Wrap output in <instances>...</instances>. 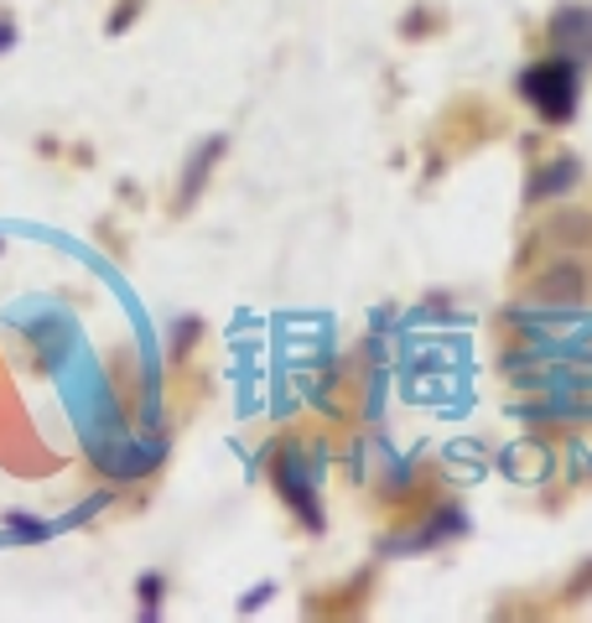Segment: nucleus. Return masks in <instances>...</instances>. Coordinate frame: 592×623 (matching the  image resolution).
Instances as JSON below:
<instances>
[{"label": "nucleus", "mask_w": 592, "mask_h": 623, "mask_svg": "<svg viewBox=\"0 0 592 623\" xmlns=\"http://www.w3.org/2000/svg\"><path fill=\"white\" fill-rule=\"evenodd\" d=\"M520 94L531 99L540 120H561L577 115V94H582V63L572 58H546V63H531L525 73H520Z\"/></svg>", "instance_id": "1"}, {"label": "nucleus", "mask_w": 592, "mask_h": 623, "mask_svg": "<svg viewBox=\"0 0 592 623\" xmlns=\"http://www.w3.org/2000/svg\"><path fill=\"white\" fill-rule=\"evenodd\" d=\"M510 328H520L525 338H540V343H577L588 349L592 343V312H572V307H510Z\"/></svg>", "instance_id": "2"}, {"label": "nucleus", "mask_w": 592, "mask_h": 623, "mask_svg": "<svg viewBox=\"0 0 592 623\" xmlns=\"http://www.w3.org/2000/svg\"><path fill=\"white\" fill-rule=\"evenodd\" d=\"M276 488L281 499L296 509V520L307 530H322V509H317V473L307 467V457H301V448H281L276 457Z\"/></svg>", "instance_id": "3"}, {"label": "nucleus", "mask_w": 592, "mask_h": 623, "mask_svg": "<svg viewBox=\"0 0 592 623\" xmlns=\"http://www.w3.org/2000/svg\"><path fill=\"white\" fill-rule=\"evenodd\" d=\"M504 374L520 389H540V395H592L588 364H510Z\"/></svg>", "instance_id": "4"}, {"label": "nucleus", "mask_w": 592, "mask_h": 623, "mask_svg": "<svg viewBox=\"0 0 592 623\" xmlns=\"http://www.w3.org/2000/svg\"><path fill=\"white\" fill-rule=\"evenodd\" d=\"M588 286L592 281L577 260H556V265H546V271L535 275L531 296L546 302V307H582V302H588Z\"/></svg>", "instance_id": "5"}, {"label": "nucleus", "mask_w": 592, "mask_h": 623, "mask_svg": "<svg viewBox=\"0 0 592 623\" xmlns=\"http://www.w3.org/2000/svg\"><path fill=\"white\" fill-rule=\"evenodd\" d=\"M551 42L561 58L592 63V5H561L551 16Z\"/></svg>", "instance_id": "6"}, {"label": "nucleus", "mask_w": 592, "mask_h": 623, "mask_svg": "<svg viewBox=\"0 0 592 623\" xmlns=\"http://www.w3.org/2000/svg\"><path fill=\"white\" fill-rule=\"evenodd\" d=\"M499 467L510 473L514 484H546V478H551V467H556V457H551L546 442H510V448L499 452Z\"/></svg>", "instance_id": "7"}, {"label": "nucleus", "mask_w": 592, "mask_h": 623, "mask_svg": "<svg viewBox=\"0 0 592 623\" xmlns=\"http://www.w3.org/2000/svg\"><path fill=\"white\" fill-rule=\"evenodd\" d=\"M577 182H582V167H577L572 156H556V161H546V167L525 182V197H531V203H546V197L572 193Z\"/></svg>", "instance_id": "8"}, {"label": "nucleus", "mask_w": 592, "mask_h": 623, "mask_svg": "<svg viewBox=\"0 0 592 623\" xmlns=\"http://www.w3.org/2000/svg\"><path fill=\"white\" fill-rule=\"evenodd\" d=\"M218 156H224V136H208L193 156H187V167H182V188H178V208H193V197L203 193V182H208Z\"/></svg>", "instance_id": "9"}, {"label": "nucleus", "mask_w": 592, "mask_h": 623, "mask_svg": "<svg viewBox=\"0 0 592 623\" xmlns=\"http://www.w3.org/2000/svg\"><path fill=\"white\" fill-rule=\"evenodd\" d=\"M453 535H468V514H463V509H436L432 520H426V530H415V535H406V541H395L390 551H426V545L453 541Z\"/></svg>", "instance_id": "10"}, {"label": "nucleus", "mask_w": 592, "mask_h": 623, "mask_svg": "<svg viewBox=\"0 0 592 623\" xmlns=\"http://www.w3.org/2000/svg\"><path fill=\"white\" fill-rule=\"evenodd\" d=\"M551 239H561V245H588L592 239V214H561L551 224Z\"/></svg>", "instance_id": "11"}, {"label": "nucleus", "mask_w": 592, "mask_h": 623, "mask_svg": "<svg viewBox=\"0 0 592 623\" xmlns=\"http://www.w3.org/2000/svg\"><path fill=\"white\" fill-rule=\"evenodd\" d=\"M110 505V499H104V494H94V499H83L79 509H73V514H62L58 520V530H73V525H83V520H89V514H99V509Z\"/></svg>", "instance_id": "12"}, {"label": "nucleus", "mask_w": 592, "mask_h": 623, "mask_svg": "<svg viewBox=\"0 0 592 623\" xmlns=\"http://www.w3.org/2000/svg\"><path fill=\"white\" fill-rule=\"evenodd\" d=\"M140 619H157V603H161V577H140Z\"/></svg>", "instance_id": "13"}, {"label": "nucleus", "mask_w": 592, "mask_h": 623, "mask_svg": "<svg viewBox=\"0 0 592 623\" xmlns=\"http://www.w3.org/2000/svg\"><path fill=\"white\" fill-rule=\"evenodd\" d=\"M5 525H11V535H21V541H42V535H47V525H37V520H26V514H11Z\"/></svg>", "instance_id": "14"}, {"label": "nucleus", "mask_w": 592, "mask_h": 623, "mask_svg": "<svg viewBox=\"0 0 592 623\" xmlns=\"http://www.w3.org/2000/svg\"><path fill=\"white\" fill-rule=\"evenodd\" d=\"M271 592H276V587H271V582L250 587V592H244V598H239V613H260V603H271Z\"/></svg>", "instance_id": "15"}, {"label": "nucleus", "mask_w": 592, "mask_h": 623, "mask_svg": "<svg viewBox=\"0 0 592 623\" xmlns=\"http://www.w3.org/2000/svg\"><path fill=\"white\" fill-rule=\"evenodd\" d=\"M411 478H415L411 463H400V457H390V484H385V488H390V494H406V488H411Z\"/></svg>", "instance_id": "16"}, {"label": "nucleus", "mask_w": 592, "mask_h": 623, "mask_svg": "<svg viewBox=\"0 0 592 623\" xmlns=\"http://www.w3.org/2000/svg\"><path fill=\"white\" fill-rule=\"evenodd\" d=\"M193 338H197V322L187 317V322H178V328H172V353H187V349H193Z\"/></svg>", "instance_id": "17"}, {"label": "nucleus", "mask_w": 592, "mask_h": 623, "mask_svg": "<svg viewBox=\"0 0 592 623\" xmlns=\"http://www.w3.org/2000/svg\"><path fill=\"white\" fill-rule=\"evenodd\" d=\"M567 467H572V473H592L588 448H577V442H572V452H567Z\"/></svg>", "instance_id": "18"}, {"label": "nucleus", "mask_w": 592, "mask_h": 623, "mask_svg": "<svg viewBox=\"0 0 592 623\" xmlns=\"http://www.w3.org/2000/svg\"><path fill=\"white\" fill-rule=\"evenodd\" d=\"M136 5H140V0H125V5L115 11V16H110V32H125V21L136 16Z\"/></svg>", "instance_id": "19"}, {"label": "nucleus", "mask_w": 592, "mask_h": 623, "mask_svg": "<svg viewBox=\"0 0 592 623\" xmlns=\"http://www.w3.org/2000/svg\"><path fill=\"white\" fill-rule=\"evenodd\" d=\"M588 592H592V562H588V571H582V577L567 587V598H588Z\"/></svg>", "instance_id": "20"}, {"label": "nucleus", "mask_w": 592, "mask_h": 623, "mask_svg": "<svg viewBox=\"0 0 592 623\" xmlns=\"http://www.w3.org/2000/svg\"><path fill=\"white\" fill-rule=\"evenodd\" d=\"M11 42H16V26H5V21H0V53H5Z\"/></svg>", "instance_id": "21"}]
</instances>
